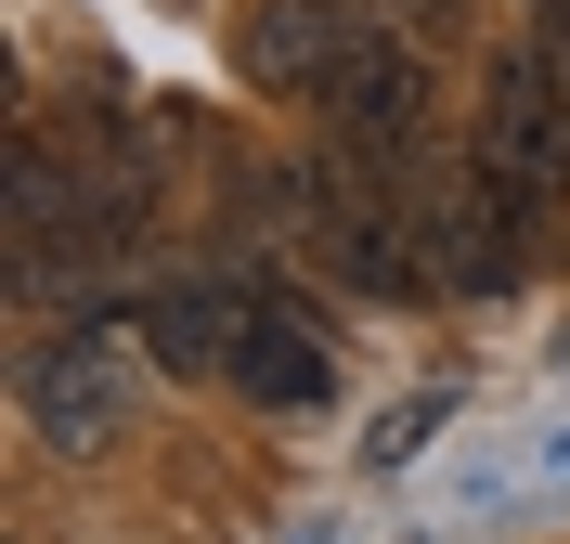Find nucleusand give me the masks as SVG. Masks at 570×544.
I'll return each instance as SVG.
<instances>
[{
  "label": "nucleus",
  "mask_w": 570,
  "mask_h": 544,
  "mask_svg": "<svg viewBox=\"0 0 570 544\" xmlns=\"http://www.w3.org/2000/svg\"><path fill=\"white\" fill-rule=\"evenodd\" d=\"M519 220H532V195H519V181H493L480 156H466V169L415 208V247H441V286L480 298V286H505V273H519Z\"/></svg>",
  "instance_id": "4"
},
{
  "label": "nucleus",
  "mask_w": 570,
  "mask_h": 544,
  "mask_svg": "<svg viewBox=\"0 0 570 544\" xmlns=\"http://www.w3.org/2000/svg\"><path fill=\"white\" fill-rule=\"evenodd\" d=\"M13 389H27V428L52 441V454H105L117 428H130V350H117L105 325H66V337H39L27 363H13Z\"/></svg>",
  "instance_id": "1"
},
{
  "label": "nucleus",
  "mask_w": 570,
  "mask_h": 544,
  "mask_svg": "<svg viewBox=\"0 0 570 544\" xmlns=\"http://www.w3.org/2000/svg\"><path fill=\"white\" fill-rule=\"evenodd\" d=\"M234 389H247L259 415H324V402H337V337H324V311L298 286H259V325H247V350H234Z\"/></svg>",
  "instance_id": "5"
},
{
  "label": "nucleus",
  "mask_w": 570,
  "mask_h": 544,
  "mask_svg": "<svg viewBox=\"0 0 570 544\" xmlns=\"http://www.w3.org/2000/svg\"><path fill=\"white\" fill-rule=\"evenodd\" d=\"M312 105H324L337 144H415V117H428V52H415L402 27H363Z\"/></svg>",
  "instance_id": "6"
},
{
  "label": "nucleus",
  "mask_w": 570,
  "mask_h": 544,
  "mask_svg": "<svg viewBox=\"0 0 570 544\" xmlns=\"http://www.w3.org/2000/svg\"><path fill=\"white\" fill-rule=\"evenodd\" d=\"M428 428H441V402H415V415H390V428H376V467H402V454H415Z\"/></svg>",
  "instance_id": "10"
},
{
  "label": "nucleus",
  "mask_w": 570,
  "mask_h": 544,
  "mask_svg": "<svg viewBox=\"0 0 570 544\" xmlns=\"http://www.w3.org/2000/svg\"><path fill=\"white\" fill-rule=\"evenodd\" d=\"M247 325H259V273H195V286H156L142 350L169 363V376H234Z\"/></svg>",
  "instance_id": "8"
},
{
  "label": "nucleus",
  "mask_w": 570,
  "mask_h": 544,
  "mask_svg": "<svg viewBox=\"0 0 570 544\" xmlns=\"http://www.w3.org/2000/svg\"><path fill=\"white\" fill-rule=\"evenodd\" d=\"M363 13H376V27H402L428 52V39H466V0H363Z\"/></svg>",
  "instance_id": "9"
},
{
  "label": "nucleus",
  "mask_w": 570,
  "mask_h": 544,
  "mask_svg": "<svg viewBox=\"0 0 570 544\" xmlns=\"http://www.w3.org/2000/svg\"><path fill=\"white\" fill-rule=\"evenodd\" d=\"M376 27L363 0H247V27H234V66L259 78V91H324L337 78V52Z\"/></svg>",
  "instance_id": "7"
},
{
  "label": "nucleus",
  "mask_w": 570,
  "mask_h": 544,
  "mask_svg": "<svg viewBox=\"0 0 570 544\" xmlns=\"http://www.w3.org/2000/svg\"><path fill=\"white\" fill-rule=\"evenodd\" d=\"M480 169L519 181V195H558L570 181V91L532 39H505L493 78H480Z\"/></svg>",
  "instance_id": "2"
},
{
  "label": "nucleus",
  "mask_w": 570,
  "mask_h": 544,
  "mask_svg": "<svg viewBox=\"0 0 570 544\" xmlns=\"http://www.w3.org/2000/svg\"><path fill=\"white\" fill-rule=\"evenodd\" d=\"M78 259H105V234H91V169H66V144L27 130V144H13V286L52 298Z\"/></svg>",
  "instance_id": "3"
}]
</instances>
